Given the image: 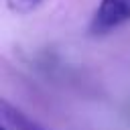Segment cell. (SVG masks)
<instances>
[{"instance_id": "cell-1", "label": "cell", "mask_w": 130, "mask_h": 130, "mask_svg": "<svg viewBox=\"0 0 130 130\" xmlns=\"http://www.w3.org/2000/svg\"><path fill=\"white\" fill-rule=\"evenodd\" d=\"M126 20H130V0H102L93 14L91 30L98 35L110 32Z\"/></svg>"}, {"instance_id": "cell-2", "label": "cell", "mask_w": 130, "mask_h": 130, "mask_svg": "<svg viewBox=\"0 0 130 130\" xmlns=\"http://www.w3.org/2000/svg\"><path fill=\"white\" fill-rule=\"evenodd\" d=\"M0 126H6L8 130H43L39 128L32 120H28L22 112L12 108L8 102H0Z\"/></svg>"}, {"instance_id": "cell-3", "label": "cell", "mask_w": 130, "mask_h": 130, "mask_svg": "<svg viewBox=\"0 0 130 130\" xmlns=\"http://www.w3.org/2000/svg\"><path fill=\"white\" fill-rule=\"evenodd\" d=\"M41 0H10V4H12V8H16V10H28V8H32L35 4H39Z\"/></svg>"}, {"instance_id": "cell-4", "label": "cell", "mask_w": 130, "mask_h": 130, "mask_svg": "<svg viewBox=\"0 0 130 130\" xmlns=\"http://www.w3.org/2000/svg\"><path fill=\"white\" fill-rule=\"evenodd\" d=\"M0 130H8V128H6V126H0Z\"/></svg>"}]
</instances>
